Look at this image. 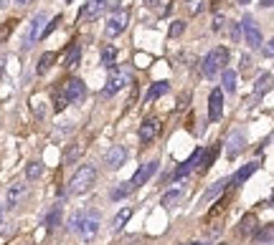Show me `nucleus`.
<instances>
[{
    "instance_id": "32",
    "label": "nucleus",
    "mask_w": 274,
    "mask_h": 245,
    "mask_svg": "<svg viewBox=\"0 0 274 245\" xmlns=\"http://www.w3.org/2000/svg\"><path fill=\"white\" fill-rule=\"evenodd\" d=\"M180 197H183V189H170V192H165V195H163V200H160V202H163V207H173Z\"/></svg>"
},
{
    "instance_id": "47",
    "label": "nucleus",
    "mask_w": 274,
    "mask_h": 245,
    "mask_svg": "<svg viewBox=\"0 0 274 245\" xmlns=\"http://www.w3.org/2000/svg\"><path fill=\"white\" fill-rule=\"evenodd\" d=\"M249 3H252V0H241V5H249Z\"/></svg>"
},
{
    "instance_id": "18",
    "label": "nucleus",
    "mask_w": 274,
    "mask_h": 245,
    "mask_svg": "<svg viewBox=\"0 0 274 245\" xmlns=\"http://www.w3.org/2000/svg\"><path fill=\"white\" fill-rule=\"evenodd\" d=\"M257 170H259V162H249V165H244V167H241V170H239V172H236L231 180H229V182H231V187H239V184H244L246 180H249V177H252V175H254V172H257Z\"/></svg>"
},
{
    "instance_id": "27",
    "label": "nucleus",
    "mask_w": 274,
    "mask_h": 245,
    "mask_svg": "<svg viewBox=\"0 0 274 245\" xmlns=\"http://www.w3.org/2000/svg\"><path fill=\"white\" fill-rule=\"evenodd\" d=\"M79 59H81V48H79V43H74V46L68 48V56H66V63H64V66H66L68 71H74V68L79 66Z\"/></svg>"
},
{
    "instance_id": "19",
    "label": "nucleus",
    "mask_w": 274,
    "mask_h": 245,
    "mask_svg": "<svg viewBox=\"0 0 274 245\" xmlns=\"http://www.w3.org/2000/svg\"><path fill=\"white\" fill-rule=\"evenodd\" d=\"M26 195V184L23 182H15L10 189H8V197H5V210H13Z\"/></svg>"
},
{
    "instance_id": "23",
    "label": "nucleus",
    "mask_w": 274,
    "mask_h": 245,
    "mask_svg": "<svg viewBox=\"0 0 274 245\" xmlns=\"http://www.w3.org/2000/svg\"><path fill=\"white\" fill-rule=\"evenodd\" d=\"M229 187V180H218V182L213 184V187H208L203 195V202H211L213 197H218V195H223V189Z\"/></svg>"
},
{
    "instance_id": "46",
    "label": "nucleus",
    "mask_w": 274,
    "mask_h": 245,
    "mask_svg": "<svg viewBox=\"0 0 274 245\" xmlns=\"http://www.w3.org/2000/svg\"><path fill=\"white\" fill-rule=\"evenodd\" d=\"M272 3L274 0H262V5H264V8H272Z\"/></svg>"
},
{
    "instance_id": "35",
    "label": "nucleus",
    "mask_w": 274,
    "mask_h": 245,
    "mask_svg": "<svg viewBox=\"0 0 274 245\" xmlns=\"http://www.w3.org/2000/svg\"><path fill=\"white\" fill-rule=\"evenodd\" d=\"M59 23H61V15H56L54 20H49L46 25H43V31H41V38H46V36H51L56 28H59Z\"/></svg>"
},
{
    "instance_id": "29",
    "label": "nucleus",
    "mask_w": 274,
    "mask_h": 245,
    "mask_svg": "<svg viewBox=\"0 0 274 245\" xmlns=\"http://www.w3.org/2000/svg\"><path fill=\"white\" fill-rule=\"evenodd\" d=\"M43 175V165L36 159V162H28V167H26V177L31 180V182H36L38 177Z\"/></svg>"
},
{
    "instance_id": "14",
    "label": "nucleus",
    "mask_w": 274,
    "mask_h": 245,
    "mask_svg": "<svg viewBox=\"0 0 274 245\" xmlns=\"http://www.w3.org/2000/svg\"><path fill=\"white\" fill-rule=\"evenodd\" d=\"M157 167H160V162H157V159H150V162H145V165H142V167H140V170L135 172V177L130 180V184H132V187L145 184L147 180H150V177H152V175H155V172H157Z\"/></svg>"
},
{
    "instance_id": "1",
    "label": "nucleus",
    "mask_w": 274,
    "mask_h": 245,
    "mask_svg": "<svg viewBox=\"0 0 274 245\" xmlns=\"http://www.w3.org/2000/svg\"><path fill=\"white\" fill-rule=\"evenodd\" d=\"M94 182H97V170H94L92 165H84V167H79V170L74 172V177H71V182H68V192H71V195H84V192L92 189Z\"/></svg>"
},
{
    "instance_id": "25",
    "label": "nucleus",
    "mask_w": 274,
    "mask_h": 245,
    "mask_svg": "<svg viewBox=\"0 0 274 245\" xmlns=\"http://www.w3.org/2000/svg\"><path fill=\"white\" fill-rule=\"evenodd\" d=\"M117 56H120V53H117L115 46H104V51H102V66H104V68H112V66L117 63Z\"/></svg>"
},
{
    "instance_id": "36",
    "label": "nucleus",
    "mask_w": 274,
    "mask_h": 245,
    "mask_svg": "<svg viewBox=\"0 0 274 245\" xmlns=\"http://www.w3.org/2000/svg\"><path fill=\"white\" fill-rule=\"evenodd\" d=\"M132 189H135L132 184H120L117 189H112V200H122V197H127Z\"/></svg>"
},
{
    "instance_id": "7",
    "label": "nucleus",
    "mask_w": 274,
    "mask_h": 245,
    "mask_svg": "<svg viewBox=\"0 0 274 245\" xmlns=\"http://www.w3.org/2000/svg\"><path fill=\"white\" fill-rule=\"evenodd\" d=\"M61 91H64V96L68 99V104H79V101L86 99V86H84V81H81V78H74V76H68L66 81L61 84Z\"/></svg>"
},
{
    "instance_id": "8",
    "label": "nucleus",
    "mask_w": 274,
    "mask_h": 245,
    "mask_svg": "<svg viewBox=\"0 0 274 245\" xmlns=\"http://www.w3.org/2000/svg\"><path fill=\"white\" fill-rule=\"evenodd\" d=\"M46 20H49V15L46 13H36L33 18H31V28H28V33H26V41H23V51H28L38 38H41V31H43V25H46Z\"/></svg>"
},
{
    "instance_id": "4",
    "label": "nucleus",
    "mask_w": 274,
    "mask_h": 245,
    "mask_svg": "<svg viewBox=\"0 0 274 245\" xmlns=\"http://www.w3.org/2000/svg\"><path fill=\"white\" fill-rule=\"evenodd\" d=\"M127 23H130V10H115L109 18H107V25H104V33L109 36V38H117L120 33H125L127 31Z\"/></svg>"
},
{
    "instance_id": "26",
    "label": "nucleus",
    "mask_w": 274,
    "mask_h": 245,
    "mask_svg": "<svg viewBox=\"0 0 274 245\" xmlns=\"http://www.w3.org/2000/svg\"><path fill=\"white\" fill-rule=\"evenodd\" d=\"M54 61H56V53H43V56L38 59V63H36V73H38V76H43V73L54 66Z\"/></svg>"
},
{
    "instance_id": "22",
    "label": "nucleus",
    "mask_w": 274,
    "mask_h": 245,
    "mask_svg": "<svg viewBox=\"0 0 274 245\" xmlns=\"http://www.w3.org/2000/svg\"><path fill=\"white\" fill-rule=\"evenodd\" d=\"M168 91H170V84H168V81H157V84H152V86H150V91H147V99H145V101H155V99L165 96Z\"/></svg>"
},
{
    "instance_id": "24",
    "label": "nucleus",
    "mask_w": 274,
    "mask_h": 245,
    "mask_svg": "<svg viewBox=\"0 0 274 245\" xmlns=\"http://www.w3.org/2000/svg\"><path fill=\"white\" fill-rule=\"evenodd\" d=\"M236 71H231V68H223L221 71V81H223V89L226 91H236Z\"/></svg>"
},
{
    "instance_id": "37",
    "label": "nucleus",
    "mask_w": 274,
    "mask_h": 245,
    "mask_svg": "<svg viewBox=\"0 0 274 245\" xmlns=\"http://www.w3.org/2000/svg\"><path fill=\"white\" fill-rule=\"evenodd\" d=\"M183 31H186V20H173V25H170V38L183 36Z\"/></svg>"
},
{
    "instance_id": "11",
    "label": "nucleus",
    "mask_w": 274,
    "mask_h": 245,
    "mask_svg": "<svg viewBox=\"0 0 274 245\" xmlns=\"http://www.w3.org/2000/svg\"><path fill=\"white\" fill-rule=\"evenodd\" d=\"M221 117H223V91L213 89L211 96H208V119L211 122H221Z\"/></svg>"
},
{
    "instance_id": "33",
    "label": "nucleus",
    "mask_w": 274,
    "mask_h": 245,
    "mask_svg": "<svg viewBox=\"0 0 274 245\" xmlns=\"http://www.w3.org/2000/svg\"><path fill=\"white\" fill-rule=\"evenodd\" d=\"M59 220H61V205H56V207L49 212V217H46V228L54 230V228L59 225Z\"/></svg>"
},
{
    "instance_id": "16",
    "label": "nucleus",
    "mask_w": 274,
    "mask_h": 245,
    "mask_svg": "<svg viewBox=\"0 0 274 245\" xmlns=\"http://www.w3.org/2000/svg\"><path fill=\"white\" fill-rule=\"evenodd\" d=\"M198 159H201V149H196V152H193V154H191V157H188V159H186V162H183L178 170H175L173 180H183V177H188V175H191V172L198 167Z\"/></svg>"
},
{
    "instance_id": "17",
    "label": "nucleus",
    "mask_w": 274,
    "mask_h": 245,
    "mask_svg": "<svg viewBox=\"0 0 274 245\" xmlns=\"http://www.w3.org/2000/svg\"><path fill=\"white\" fill-rule=\"evenodd\" d=\"M223 207H226V205H223V200H216V205H213V207H211V212L206 215V223H208V230H211V233H218V230H221L218 217L223 215Z\"/></svg>"
},
{
    "instance_id": "38",
    "label": "nucleus",
    "mask_w": 274,
    "mask_h": 245,
    "mask_svg": "<svg viewBox=\"0 0 274 245\" xmlns=\"http://www.w3.org/2000/svg\"><path fill=\"white\" fill-rule=\"evenodd\" d=\"M257 240H259V243H272V225H267V228H264V233H262V230H257Z\"/></svg>"
},
{
    "instance_id": "31",
    "label": "nucleus",
    "mask_w": 274,
    "mask_h": 245,
    "mask_svg": "<svg viewBox=\"0 0 274 245\" xmlns=\"http://www.w3.org/2000/svg\"><path fill=\"white\" fill-rule=\"evenodd\" d=\"M269 86H272V73L267 71V73H262V76L257 78V89H254V91H257V96H259V94H267V91H269Z\"/></svg>"
},
{
    "instance_id": "42",
    "label": "nucleus",
    "mask_w": 274,
    "mask_h": 245,
    "mask_svg": "<svg viewBox=\"0 0 274 245\" xmlns=\"http://www.w3.org/2000/svg\"><path fill=\"white\" fill-rule=\"evenodd\" d=\"M239 36H241V25H239V23H234V25H231V38H234V41H239Z\"/></svg>"
},
{
    "instance_id": "40",
    "label": "nucleus",
    "mask_w": 274,
    "mask_h": 245,
    "mask_svg": "<svg viewBox=\"0 0 274 245\" xmlns=\"http://www.w3.org/2000/svg\"><path fill=\"white\" fill-rule=\"evenodd\" d=\"M262 46H264V56H267V59H272L274 56V43L272 41H264Z\"/></svg>"
},
{
    "instance_id": "5",
    "label": "nucleus",
    "mask_w": 274,
    "mask_h": 245,
    "mask_svg": "<svg viewBox=\"0 0 274 245\" xmlns=\"http://www.w3.org/2000/svg\"><path fill=\"white\" fill-rule=\"evenodd\" d=\"M239 25H241V31H244V41H246L252 48H262L264 36H262V28L254 23V18H252V15H244Z\"/></svg>"
},
{
    "instance_id": "45",
    "label": "nucleus",
    "mask_w": 274,
    "mask_h": 245,
    "mask_svg": "<svg viewBox=\"0 0 274 245\" xmlns=\"http://www.w3.org/2000/svg\"><path fill=\"white\" fill-rule=\"evenodd\" d=\"M15 3H18V5H31L33 0H15Z\"/></svg>"
},
{
    "instance_id": "34",
    "label": "nucleus",
    "mask_w": 274,
    "mask_h": 245,
    "mask_svg": "<svg viewBox=\"0 0 274 245\" xmlns=\"http://www.w3.org/2000/svg\"><path fill=\"white\" fill-rule=\"evenodd\" d=\"M66 106H68V99L64 96V91H61V89L54 91V109H56V112H64Z\"/></svg>"
},
{
    "instance_id": "44",
    "label": "nucleus",
    "mask_w": 274,
    "mask_h": 245,
    "mask_svg": "<svg viewBox=\"0 0 274 245\" xmlns=\"http://www.w3.org/2000/svg\"><path fill=\"white\" fill-rule=\"evenodd\" d=\"M3 217H5V205H0V225H3Z\"/></svg>"
},
{
    "instance_id": "30",
    "label": "nucleus",
    "mask_w": 274,
    "mask_h": 245,
    "mask_svg": "<svg viewBox=\"0 0 274 245\" xmlns=\"http://www.w3.org/2000/svg\"><path fill=\"white\" fill-rule=\"evenodd\" d=\"M183 5H186L188 15H201L206 8V0H183Z\"/></svg>"
},
{
    "instance_id": "6",
    "label": "nucleus",
    "mask_w": 274,
    "mask_h": 245,
    "mask_svg": "<svg viewBox=\"0 0 274 245\" xmlns=\"http://www.w3.org/2000/svg\"><path fill=\"white\" fill-rule=\"evenodd\" d=\"M127 81H130V73H127V71H112L109 78H107V84H104V89H102V96H104V99L117 96V94L127 86Z\"/></svg>"
},
{
    "instance_id": "21",
    "label": "nucleus",
    "mask_w": 274,
    "mask_h": 245,
    "mask_svg": "<svg viewBox=\"0 0 274 245\" xmlns=\"http://www.w3.org/2000/svg\"><path fill=\"white\" fill-rule=\"evenodd\" d=\"M216 152H218V147H211V149H206L201 152V159H198V170H201V175L211 170V165L216 162Z\"/></svg>"
},
{
    "instance_id": "9",
    "label": "nucleus",
    "mask_w": 274,
    "mask_h": 245,
    "mask_svg": "<svg viewBox=\"0 0 274 245\" xmlns=\"http://www.w3.org/2000/svg\"><path fill=\"white\" fill-rule=\"evenodd\" d=\"M107 10V0H86L81 8H79V15H76V20H97L102 13Z\"/></svg>"
},
{
    "instance_id": "39",
    "label": "nucleus",
    "mask_w": 274,
    "mask_h": 245,
    "mask_svg": "<svg viewBox=\"0 0 274 245\" xmlns=\"http://www.w3.org/2000/svg\"><path fill=\"white\" fill-rule=\"evenodd\" d=\"M10 31H13V23H3V25H0V43H5V41H8Z\"/></svg>"
},
{
    "instance_id": "48",
    "label": "nucleus",
    "mask_w": 274,
    "mask_h": 245,
    "mask_svg": "<svg viewBox=\"0 0 274 245\" xmlns=\"http://www.w3.org/2000/svg\"><path fill=\"white\" fill-rule=\"evenodd\" d=\"M191 245H206V243H191Z\"/></svg>"
},
{
    "instance_id": "12",
    "label": "nucleus",
    "mask_w": 274,
    "mask_h": 245,
    "mask_svg": "<svg viewBox=\"0 0 274 245\" xmlns=\"http://www.w3.org/2000/svg\"><path fill=\"white\" fill-rule=\"evenodd\" d=\"M125 162H127V149H125L122 144H115V147L104 154V165H107V170H120Z\"/></svg>"
},
{
    "instance_id": "3",
    "label": "nucleus",
    "mask_w": 274,
    "mask_h": 245,
    "mask_svg": "<svg viewBox=\"0 0 274 245\" xmlns=\"http://www.w3.org/2000/svg\"><path fill=\"white\" fill-rule=\"evenodd\" d=\"M74 223H76V225H74V230L79 233V238H81V240L92 243V240L97 238V233H99V215H97V212H86V215L76 217Z\"/></svg>"
},
{
    "instance_id": "43",
    "label": "nucleus",
    "mask_w": 274,
    "mask_h": 245,
    "mask_svg": "<svg viewBox=\"0 0 274 245\" xmlns=\"http://www.w3.org/2000/svg\"><path fill=\"white\" fill-rule=\"evenodd\" d=\"M142 3H145L147 8H152V5H157V0H142Z\"/></svg>"
},
{
    "instance_id": "13",
    "label": "nucleus",
    "mask_w": 274,
    "mask_h": 245,
    "mask_svg": "<svg viewBox=\"0 0 274 245\" xmlns=\"http://www.w3.org/2000/svg\"><path fill=\"white\" fill-rule=\"evenodd\" d=\"M244 147H246V137H244V131H241V129H234L231 137H229V144H226V154H229L231 159H236V157L244 152Z\"/></svg>"
},
{
    "instance_id": "10",
    "label": "nucleus",
    "mask_w": 274,
    "mask_h": 245,
    "mask_svg": "<svg viewBox=\"0 0 274 245\" xmlns=\"http://www.w3.org/2000/svg\"><path fill=\"white\" fill-rule=\"evenodd\" d=\"M160 131H163L160 119L150 117V119H145V122L140 124V142H142V144H152V142L160 137Z\"/></svg>"
},
{
    "instance_id": "15",
    "label": "nucleus",
    "mask_w": 274,
    "mask_h": 245,
    "mask_svg": "<svg viewBox=\"0 0 274 245\" xmlns=\"http://www.w3.org/2000/svg\"><path fill=\"white\" fill-rule=\"evenodd\" d=\"M262 228V223H259V217L254 215V212H246L244 217H241V225H239V235L241 238H252L257 230Z\"/></svg>"
},
{
    "instance_id": "20",
    "label": "nucleus",
    "mask_w": 274,
    "mask_h": 245,
    "mask_svg": "<svg viewBox=\"0 0 274 245\" xmlns=\"http://www.w3.org/2000/svg\"><path fill=\"white\" fill-rule=\"evenodd\" d=\"M81 152H84V147H81L79 142L68 144L66 149H64V157H61V162H64V165H74V162L81 157Z\"/></svg>"
},
{
    "instance_id": "28",
    "label": "nucleus",
    "mask_w": 274,
    "mask_h": 245,
    "mask_svg": "<svg viewBox=\"0 0 274 245\" xmlns=\"http://www.w3.org/2000/svg\"><path fill=\"white\" fill-rule=\"evenodd\" d=\"M130 217H132V210H130V207H122V210L115 215V223H112V228H115V230H122V228L127 225V220H130Z\"/></svg>"
},
{
    "instance_id": "2",
    "label": "nucleus",
    "mask_w": 274,
    "mask_h": 245,
    "mask_svg": "<svg viewBox=\"0 0 274 245\" xmlns=\"http://www.w3.org/2000/svg\"><path fill=\"white\" fill-rule=\"evenodd\" d=\"M226 63H229V51H226L223 46H218V48H213V51L203 59L201 71H203L206 78H216V76L226 68Z\"/></svg>"
},
{
    "instance_id": "41",
    "label": "nucleus",
    "mask_w": 274,
    "mask_h": 245,
    "mask_svg": "<svg viewBox=\"0 0 274 245\" xmlns=\"http://www.w3.org/2000/svg\"><path fill=\"white\" fill-rule=\"evenodd\" d=\"M223 25H226V20H223V15H216V18H213V31H221Z\"/></svg>"
}]
</instances>
